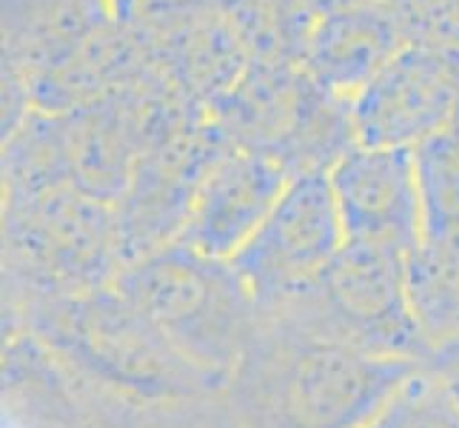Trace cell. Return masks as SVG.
Segmentation results:
<instances>
[{"label": "cell", "instance_id": "obj_1", "mask_svg": "<svg viewBox=\"0 0 459 428\" xmlns=\"http://www.w3.org/2000/svg\"><path fill=\"white\" fill-rule=\"evenodd\" d=\"M422 366L263 314L220 403L237 428H366Z\"/></svg>", "mask_w": 459, "mask_h": 428}, {"label": "cell", "instance_id": "obj_2", "mask_svg": "<svg viewBox=\"0 0 459 428\" xmlns=\"http://www.w3.org/2000/svg\"><path fill=\"white\" fill-rule=\"evenodd\" d=\"M4 331H29L86 383L149 411L203 408L223 397L117 285L29 306L4 317Z\"/></svg>", "mask_w": 459, "mask_h": 428}, {"label": "cell", "instance_id": "obj_3", "mask_svg": "<svg viewBox=\"0 0 459 428\" xmlns=\"http://www.w3.org/2000/svg\"><path fill=\"white\" fill-rule=\"evenodd\" d=\"M123 268L112 203L74 188L4 200V317L106 289Z\"/></svg>", "mask_w": 459, "mask_h": 428}, {"label": "cell", "instance_id": "obj_4", "mask_svg": "<svg viewBox=\"0 0 459 428\" xmlns=\"http://www.w3.org/2000/svg\"><path fill=\"white\" fill-rule=\"evenodd\" d=\"M115 285L186 360L226 389L263 317L231 260L171 243L129 263Z\"/></svg>", "mask_w": 459, "mask_h": 428}, {"label": "cell", "instance_id": "obj_5", "mask_svg": "<svg viewBox=\"0 0 459 428\" xmlns=\"http://www.w3.org/2000/svg\"><path fill=\"white\" fill-rule=\"evenodd\" d=\"M209 118L237 149L272 154L294 174L331 171L357 146L351 98L320 86L303 66L251 60Z\"/></svg>", "mask_w": 459, "mask_h": 428}, {"label": "cell", "instance_id": "obj_6", "mask_svg": "<svg viewBox=\"0 0 459 428\" xmlns=\"http://www.w3.org/2000/svg\"><path fill=\"white\" fill-rule=\"evenodd\" d=\"M265 314L377 357L431 360L408 292V258L383 246L345 240L311 289Z\"/></svg>", "mask_w": 459, "mask_h": 428}, {"label": "cell", "instance_id": "obj_7", "mask_svg": "<svg viewBox=\"0 0 459 428\" xmlns=\"http://www.w3.org/2000/svg\"><path fill=\"white\" fill-rule=\"evenodd\" d=\"M342 246L345 229L328 171H308L294 174L231 266L265 314L311 289Z\"/></svg>", "mask_w": 459, "mask_h": 428}, {"label": "cell", "instance_id": "obj_8", "mask_svg": "<svg viewBox=\"0 0 459 428\" xmlns=\"http://www.w3.org/2000/svg\"><path fill=\"white\" fill-rule=\"evenodd\" d=\"M231 149L237 146L212 118L146 149L115 203L126 266L180 240L203 180Z\"/></svg>", "mask_w": 459, "mask_h": 428}, {"label": "cell", "instance_id": "obj_9", "mask_svg": "<svg viewBox=\"0 0 459 428\" xmlns=\"http://www.w3.org/2000/svg\"><path fill=\"white\" fill-rule=\"evenodd\" d=\"M459 109V46L405 43L351 98L359 146L414 149Z\"/></svg>", "mask_w": 459, "mask_h": 428}, {"label": "cell", "instance_id": "obj_10", "mask_svg": "<svg viewBox=\"0 0 459 428\" xmlns=\"http://www.w3.org/2000/svg\"><path fill=\"white\" fill-rule=\"evenodd\" d=\"M345 240L383 246L411 258L420 249L422 200L414 149L357 146L328 171Z\"/></svg>", "mask_w": 459, "mask_h": 428}, {"label": "cell", "instance_id": "obj_11", "mask_svg": "<svg viewBox=\"0 0 459 428\" xmlns=\"http://www.w3.org/2000/svg\"><path fill=\"white\" fill-rule=\"evenodd\" d=\"M291 183V171L277 157L231 149L203 180L192 217L178 243L214 260H231L257 234Z\"/></svg>", "mask_w": 459, "mask_h": 428}, {"label": "cell", "instance_id": "obj_12", "mask_svg": "<svg viewBox=\"0 0 459 428\" xmlns=\"http://www.w3.org/2000/svg\"><path fill=\"white\" fill-rule=\"evenodd\" d=\"M405 46L397 18L383 4L320 14L303 60L316 83L354 98Z\"/></svg>", "mask_w": 459, "mask_h": 428}, {"label": "cell", "instance_id": "obj_13", "mask_svg": "<svg viewBox=\"0 0 459 428\" xmlns=\"http://www.w3.org/2000/svg\"><path fill=\"white\" fill-rule=\"evenodd\" d=\"M154 63L188 100L209 109L240 81L251 60L214 4L154 31Z\"/></svg>", "mask_w": 459, "mask_h": 428}, {"label": "cell", "instance_id": "obj_14", "mask_svg": "<svg viewBox=\"0 0 459 428\" xmlns=\"http://www.w3.org/2000/svg\"><path fill=\"white\" fill-rule=\"evenodd\" d=\"M408 292L431 357L459 343V229L422 237L408 258Z\"/></svg>", "mask_w": 459, "mask_h": 428}, {"label": "cell", "instance_id": "obj_15", "mask_svg": "<svg viewBox=\"0 0 459 428\" xmlns=\"http://www.w3.org/2000/svg\"><path fill=\"white\" fill-rule=\"evenodd\" d=\"M217 6L248 52V60L303 66L320 21L308 0H217Z\"/></svg>", "mask_w": 459, "mask_h": 428}, {"label": "cell", "instance_id": "obj_16", "mask_svg": "<svg viewBox=\"0 0 459 428\" xmlns=\"http://www.w3.org/2000/svg\"><path fill=\"white\" fill-rule=\"evenodd\" d=\"M425 237L459 229V109L414 146Z\"/></svg>", "mask_w": 459, "mask_h": 428}, {"label": "cell", "instance_id": "obj_17", "mask_svg": "<svg viewBox=\"0 0 459 428\" xmlns=\"http://www.w3.org/2000/svg\"><path fill=\"white\" fill-rule=\"evenodd\" d=\"M366 428H459V389L425 362Z\"/></svg>", "mask_w": 459, "mask_h": 428}, {"label": "cell", "instance_id": "obj_18", "mask_svg": "<svg viewBox=\"0 0 459 428\" xmlns=\"http://www.w3.org/2000/svg\"><path fill=\"white\" fill-rule=\"evenodd\" d=\"M429 362H431V366H434L442 377H448L451 383L459 389V343L451 345V348H446V352L434 354Z\"/></svg>", "mask_w": 459, "mask_h": 428}, {"label": "cell", "instance_id": "obj_19", "mask_svg": "<svg viewBox=\"0 0 459 428\" xmlns=\"http://www.w3.org/2000/svg\"><path fill=\"white\" fill-rule=\"evenodd\" d=\"M368 4H383V0H308V6L316 14L340 12V9H351V6H368Z\"/></svg>", "mask_w": 459, "mask_h": 428}, {"label": "cell", "instance_id": "obj_20", "mask_svg": "<svg viewBox=\"0 0 459 428\" xmlns=\"http://www.w3.org/2000/svg\"><path fill=\"white\" fill-rule=\"evenodd\" d=\"M200 428H237L234 423H231V417L226 415V408H223V403H214L212 408H209V415H205V420H203V425Z\"/></svg>", "mask_w": 459, "mask_h": 428}]
</instances>
